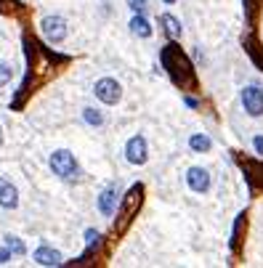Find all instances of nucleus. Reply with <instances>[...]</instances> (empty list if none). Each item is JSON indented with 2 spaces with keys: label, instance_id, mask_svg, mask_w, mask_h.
I'll return each instance as SVG.
<instances>
[{
  "label": "nucleus",
  "instance_id": "nucleus-1",
  "mask_svg": "<svg viewBox=\"0 0 263 268\" xmlns=\"http://www.w3.org/2000/svg\"><path fill=\"white\" fill-rule=\"evenodd\" d=\"M162 67L165 72L170 74V80H173L176 85L186 88L194 83V74H192V61L186 59V53H183L176 43H170L167 48L162 51Z\"/></svg>",
  "mask_w": 263,
  "mask_h": 268
},
{
  "label": "nucleus",
  "instance_id": "nucleus-2",
  "mask_svg": "<svg viewBox=\"0 0 263 268\" xmlns=\"http://www.w3.org/2000/svg\"><path fill=\"white\" fill-rule=\"evenodd\" d=\"M141 202H144V186L136 183V186H130V192L122 197L120 213H117V223H115L117 231H125V226H130V220L136 218L138 207H141Z\"/></svg>",
  "mask_w": 263,
  "mask_h": 268
},
{
  "label": "nucleus",
  "instance_id": "nucleus-3",
  "mask_svg": "<svg viewBox=\"0 0 263 268\" xmlns=\"http://www.w3.org/2000/svg\"><path fill=\"white\" fill-rule=\"evenodd\" d=\"M51 170L59 178H67V181H74L77 176H80V167H77L74 154L67 151V149H59V151L51 154Z\"/></svg>",
  "mask_w": 263,
  "mask_h": 268
},
{
  "label": "nucleus",
  "instance_id": "nucleus-4",
  "mask_svg": "<svg viewBox=\"0 0 263 268\" xmlns=\"http://www.w3.org/2000/svg\"><path fill=\"white\" fill-rule=\"evenodd\" d=\"M96 99L104 101L106 106H115L120 99H122V88L117 80H112V77H101V80L96 83Z\"/></svg>",
  "mask_w": 263,
  "mask_h": 268
},
{
  "label": "nucleus",
  "instance_id": "nucleus-5",
  "mask_svg": "<svg viewBox=\"0 0 263 268\" xmlns=\"http://www.w3.org/2000/svg\"><path fill=\"white\" fill-rule=\"evenodd\" d=\"M242 106L250 117H260L263 114V90L258 85H247L242 90Z\"/></svg>",
  "mask_w": 263,
  "mask_h": 268
},
{
  "label": "nucleus",
  "instance_id": "nucleus-6",
  "mask_svg": "<svg viewBox=\"0 0 263 268\" xmlns=\"http://www.w3.org/2000/svg\"><path fill=\"white\" fill-rule=\"evenodd\" d=\"M149 157V149H146V138L144 136H133L128 144H125V160L130 165H144Z\"/></svg>",
  "mask_w": 263,
  "mask_h": 268
},
{
  "label": "nucleus",
  "instance_id": "nucleus-7",
  "mask_svg": "<svg viewBox=\"0 0 263 268\" xmlns=\"http://www.w3.org/2000/svg\"><path fill=\"white\" fill-rule=\"evenodd\" d=\"M40 27H43V35L48 37L51 43H61L67 37V22L61 16H45L40 22Z\"/></svg>",
  "mask_w": 263,
  "mask_h": 268
},
{
  "label": "nucleus",
  "instance_id": "nucleus-8",
  "mask_svg": "<svg viewBox=\"0 0 263 268\" xmlns=\"http://www.w3.org/2000/svg\"><path fill=\"white\" fill-rule=\"evenodd\" d=\"M186 183H189L192 192L205 194L208 188H210V173H208L205 167H189V173H186Z\"/></svg>",
  "mask_w": 263,
  "mask_h": 268
},
{
  "label": "nucleus",
  "instance_id": "nucleus-9",
  "mask_svg": "<svg viewBox=\"0 0 263 268\" xmlns=\"http://www.w3.org/2000/svg\"><path fill=\"white\" fill-rule=\"evenodd\" d=\"M115 204H117V183H109L104 188V192L99 194V213L109 218L115 213Z\"/></svg>",
  "mask_w": 263,
  "mask_h": 268
},
{
  "label": "nucleus",
  "instance_id": "nucleus-10",
  "mask_svg": "<svg viewBox=\"0 0 263 268\" xmlns=\"http://www.w3.org/2000/svg\"><path fill=\"white\" fill-rule=\"evenodd\" d=\"M16 204H19V192H16V186H13L11 181H6V178H0V207L13 210Z\"/></svg>",
  "mask_w": 263,
  "mask_h": 268
},
{
  "label": "nucleus",
  "instance_id": "nucleus-11",
  "mask_svg": "<svg viewBox=\"0 0 263 268\" xmlns=\"http://www.w3.org/2000/svg\"><path fill=\"white\" fill-rule=\"evenodd\" d=\"M35 263H37V265L53 268V265H61V263H64V258H61V252L53 250V247H40V250L35 252Z\"/></svg>",
  "mask_w": 263,
  "mask_h": 268
},
{
  "label": "nucleus",
  "instance_id": "nucleus-12",
  "mask_svg": "<svg viewBox=\"0 0 263 268\" xmlns=\"http://www.w3.org/2000/svg\"><path fill=\"white\" fill-rule=\"evenodd\" d=\"M130 32L136 37H152V24H149V19L144 16V13H136V16L130 19Z\"/></svg>",
  "mask_w": 263,
  "mask_h": 268
},
{
  "label": "nucleus",
  "instance_id": "nucleus-13",
  "mask_svg": "<svg viewBox=\"0 0 263 268\" xmlns=\"http://www.w3.org/2000/svg\"><path fill=\"white\" fill-rule=\"evenodd\" d=\"M189 146H192V151H210L213 149V141L208 136H202V133H194L189 138Z\"/></svg>",
  "mask_w": 263,
  "mask_h": 268
},
{
  "label": "nucleus",
  "instance_id": "nucleus-14",
  "mask_svg": "<svg viewBox=\"0 0 263 268\" xmlns=\"http://www.w3.org/2000/svg\"><path fill=\"white\" fill-rule=\"evenodd\" d=\"M160 22L165 24V32H167L170 37H178V35H181V22H178L176 16H170V13H162Z\"/></svg>",
  "mask_w": 263,
  "mask_h": 268
},
{
  "label": "nucleus",
  "instance_id": "nucleus-15",
  "mask_svg": "<svg viewBox=\"0 0 263 268\" xmlns=\"http://www.w3.org/2000/svg\"><path fill=\"white\" fill-rule=\"evenodd\" d=\"M83 120L88 122V125H104V114L99 112V109H93V106H85V112H83Z\"/></svg>",
  "mask_w": 263,
  "mask_h": 268
},
{
  "label": "nucleus",
  "instance_id": "nucleus-16",
  "mask_svg": "<svg viewBox=\"0 0 263 268\" xmlns=\"http://www.w3.org/2000/svg\"><path fill=\"white\" fill-rule=\"evenodd\" d=\"M6 247L13 252V255H24V242L19 239V236H11V234H8V236H6Z\"/></svg>",
  "mask_w": 263,
  "mask_h": 268
},
{
  "label": "nucleus",
  "instance_id": "nucleus-17",
  "mask_svg": "<svg viewBox=\"0 0 263 268\" xmlns=\"http://www.w3.org/2000/svg\"><path fill=\"white\" fill-rule=\"evenodd\" d=\"M11 74H13V72H11V67L6 64V61H0V85H6V83L11 80Z\"/></svg>",
  "mask_w": 263,
  "mask_h": 268
},
{
  "label": "nucleus",
  "instance_id": "nucleus-18",
  "mask_svg": "<svg viewBox=\"0 0 263 268\" xmlns=\"http://www.w3.org/2000/svg\"><path fill=\"white\" fill-rule=\"evenodd\" d=\"M128 6H130L136 13H146V0H128Z\"/></svg>",
  "mask_w": 263,
  "mask_h": 268
},
{
  "label": "nucleus",
  "instance_id": "nucleus-19",
  "mask_svg": "<svg viewBox=\"0 0 263 268\" xmlns=\"http://www.w3.org/2000/svg\"><path fill=\"white\" fill-rule=\"evenodd\" d=\"M8 258H11V250L8 247H0V265H6Z\"/></svg>",
  "mask_w": 263,
  "mask_h": 268
},
{
  "label": "nucleus",
  "instance_id": "nucleus-20",
  "mask_svg": "<svg viewBox=\"0 0 263 268\" xmlns=\"http://www.w3.org/2000/svg\"><path fill=\"white\" fill-rule=\"evenodd\" d=\"M253 146H255V151L263 157V136H255V138H253Z\"/></svg>",
  "mask_w": 263,
  "mask_h": 268
},
{
  "label": "nucleus",
  "instance_id": "nucleus-21",
  "mask_svg": "<svg viewBox=\"0 0 263 268\" xmlns=\"http://www.w3.org/2000/svg\"><path fill=\"white\" fill-rule=\"evenodd\" d=\"M85 236H88V242H90V244H96V242H99V234H96L93 228H90V231H88Z\"/></svg>",
  "mask_w": 263,
  "mask_h": 268
},
{
  "label": "nucleus",
  "instance_id": "nucleus-22",
  "mask_svg": "<svg viewBox=\"0 0 263 268\" xmlns=\"http://www.w3.org/2000/svg\"><path fill=\"white\" fill-rule=\"evenodd\" d=\"M183 101H186V106H192V109H197V106H199V101H197V99H192V96H186Z\"/></svg>",
  "mask_w": 263,
  "mask_h": 268
},
{
  "label": "nucleus",
  "instance_id": "nucleus-23",
  "mask_svg": "<svg viewBox=\"0 0 263 268\" xmlns=\"http://www.w3.org/2000/svg\"><path fill=\"white\" fill-rule=\"evenodd\" d=\"M0 144H3V128H0Z\"/></svg>",
  "mask_w": 263,
  "mask_h": 268
},
{
  "label": "nucleus",
  "instance_id": "nucleus-24",
  "mask_svg": "<svg viewBox=\"0 0 263 268\" xmlns=\"http://www.w3.org/2000/svg\"><path fill=\"white\" fill-rule=\"evenodd\" d=\"M162 3H167V6H170V3H176V0H162Z\"/></svg>",
  "mask_w": 263,
  "mask_h": 268
}]
</instances>
